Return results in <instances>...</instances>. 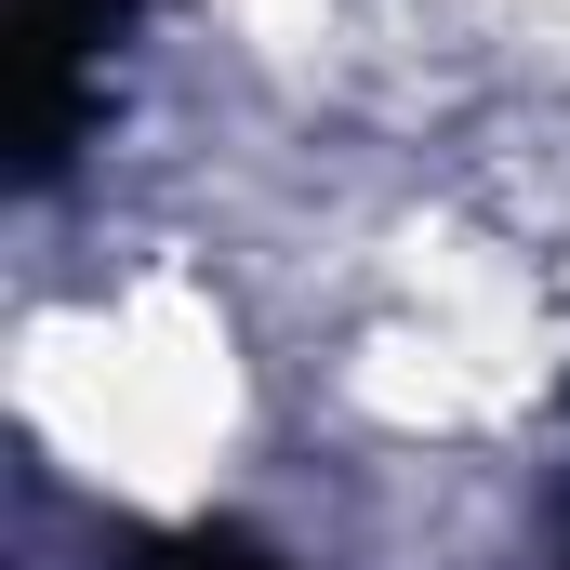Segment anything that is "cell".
<instances>
[{"instance_id": "cell-1", "label": "cell", "mask_w": 570, "mask_h": 570, "mask_svg": "<svg viewBox=\"0 0 570 570\" xmlns=\"http://www.w3.org/2000/svg\"><path fill=\"white\" fill-rule=\"evenodd\" d=\"M13 27H27V186H53L107 120V67L146 27V0H27Z\"/></svg>"}, {"instance_id": "cell-2", "label": "cell", "mask_w": 570, "mask_h": 570, "mask_svg": "<svg viewBox=\"0 0 570 570\" xmlns=\"http://www.w3.org/2000/svg\"><path fill=\"white\" fill-rule=\"evenodd\" d=\"M134 570H292L266 531H239V518H186V531H159Z\"/></svg>"}]
</instances>
